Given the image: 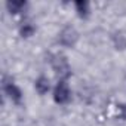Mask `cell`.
Segmentation results:
<instances>
[{
  "mask_svg": "<svg viewBox=\"0 0 126 126\" xmlns=\"http://www.w3.org/2000/svg\"><path fill=\"white\" fill-rule=\"evenodd\" d=\"M49 65L56 77V80H68L73 77V67L68 56L62 52H55L49 56Z\"/></svg>",
  "mask_w": 126,
  "mask_h": 126,
  "instance_id": "cell-1",
  "label": "cell"
},
{
  "mask_svg": "<svg viewBox=\"0 0 126 126\" xmlns=\"http://www.w3.org/2000/svg\"><path fill=\"white\" fill-rule=\"evenodd\" d=\"M2 92L3 96L14 104L15 107H21L24 104V91L16 83V80L11 76H3L2 79Z\"/></svg>",
  "mask_w": 126,
  "mask_h": 126,
  "instance_id": "cell-2",
  "label": "cell"
},
{
  "mask_svg": "<svg viewBox=\"0 0 126 126\" xmlns=\"http://www.w3.org/2000/svg\"><path fill=\"white\" fill-rule=\"evenodd\" d=\"M79 42H80V33L71 24L64 25L56 34V43L62 49H74L79 45Z\"/></svg>",
  "mask_w": 126,
  "mask_h": 126,
  "instance_id": "cell-3",
  "label": "cell"
},
{
  "mask_svg": "<svg viewBox=\"0 0 126 126\" xmlns=\"http://www.w3.org/2000/svg\"><path fill=\"white\" fill-rule=\"evenodd\" d=\"M52 101L56 105H68L73 101V89L68 80H56L52 89Z\"/></svg>",
  "mask_w": 126,
  "mask_h": 126,
  "instance_id": "cell-4",
  "label": "cell"
},
{
  "mask_svg": "<svg viewBox=\"0 0 126 126\" xmlns=\"http://www.w3.org/2000/svg\"><path fill=\"white\" fill-rule=\"evenodd\" d=\"M5 9L11 16H16V18L22 19V18L28 16L27 12L30 9V3L27 0H6Z\"/></svg>",
  "mask_w": 126,
  "mask_h": 126,
  "instance_id": "cell-5",
  "label": "cell"
},
{
  "mask_svg": "<svg viewBox=\"0 0 126 126\" xmlns=\"http://www.w3.org/2000/svg\"><path fill=\"white\" fill-rule=\"evenodd\" d=\"M16 33L19 36V39L22 40H30L36 36L37 33V24L30 18V16H25L22 19H19L18 25H16Z\"/></svg>",
  "mask_w": 126,
  "mask_h": 126,
  "instance_id": "cell-6",
  "label": "cell"
},
{
  "mask_svg": "<svg viewBox=\"0 0 126 126\" xmlns=\"http://www.w3.org/2000/svg\"><path fill=\"white\" fill-rule=\"evenodd\" d=\"M33 88H34V91L39 96H46V95L52 94L53 83L50 82V79L46 74H39L33 82Z\"/></svg>",
  "mask_w": 126,
  "mask_h": 126,
  "instance_id": "cell-7",
  "label": "cell"
},
{
  "mask_svg": "<svg viewBox=\"0 0 126 126\" xmlns=\"http://www.w3.org/2000/svg\"><path fill=\"white\" fill-rule=\"evenodd\" d=\"M74 15L80 19V21H88L92 16V3L88 0H76L71 3Z\"/></svg>",
  "mask_w": 126,
  "mask_h": 126,
  "instance_id": "cell-8",
  "label": "cell"
},
{
  "mask_svg": "<svg viewBox=\"0 0 126 126\" xmlns=\"http://www.w3.org/2000/svg\"><path fill=\"white\" fill-rule=\"evenodd\" d=\"M110 42L114 50H126V31L125 30H114L110 34Z\"/></svg>",
  "mask_w": 126,
  "mask_h": 126,
  "instance_id": "cell-9",
  "label": "cell"
},
{
  "mask_svg": "<svg viewBox=\"0 0 126 126\" xmlns=\"http://www.w3.org/2000/svg\"><path fill=\"white\" fill-rule=\"evenodd\" d=\"M116 116L119 120L126 122V101L125 102H119L116 105Z\"/></svg>",
  "mask_w": 126,
  "mask_h": 126,
  "instance_id": "cell-10",
  "label": "cell"
}]
</instances>
